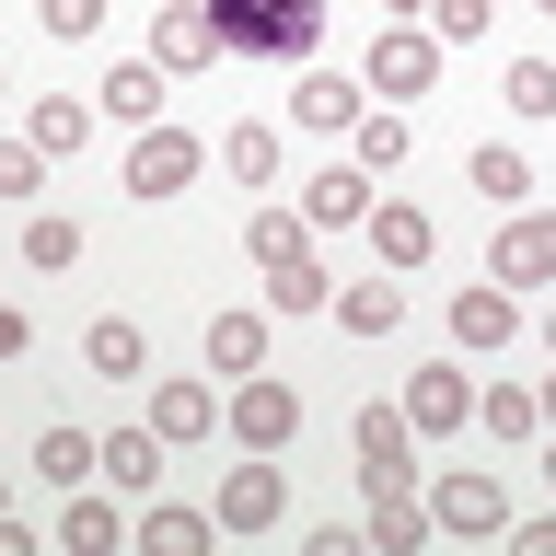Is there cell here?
Listing matches in <instances>:
<instances>
[{"mask_svg":"<svg viewBox=\"0 0 556 556\" xmlns=\"http://www.w3.org/2000/svg\"><path fill=\"white\" fill-rule=\"evenodd\" d=\"M243 255L267 267V302H278V313H325L337 278H325V255H313V220H302V208L255 198V208H243Z\"/></svg>","mask_w":556,"mask_h":556,"instance_id":"1","label":"cell"},{"mask_svg":"<svg viewBox=\"0 0 556 556\" xmlns=\"http://www.w3.org/2000/svg\"><path fill=\"white\" fill-rule=\"evenodd\" d=\"M208 24H220V59H290L302 70L325 47V0H208Z\"/></svg>","mask_w":556,"mask_h":556,"instance_id":"2","label":"cell"},{"mask_svg":"<svg viewBox=\"0 0 556 556\" xmlns=\"http://www.w3.org/2000/svg\"><path fill=\"white\" fill-rule=\"evenodd\" d=\"M208 163H220V151H208L198 128H174V116H163V128H128V163H116V186L163 208V198H186V186H198Z\"/></svg>","mask_w":556,"mask_h":556,"instance_id":"3","label":"cell"},{"mask_svg":"<svg viewBox=\"0 0 556 556\" xmlns=\"http://www.w3.org/2000/svg\"><path fill=\"white\" fill-rule=\"evenodd\" d=\"M348 452H359V498H417V429L406 406H359V429H348Z\"/></svg>","mask_w":556,"mask_h":556,"instance_id":"4","label":"cell"},{"mask_svg":"<svg viewBox=\"0 0 556 556\" xmlns=\"http://www.w3.org/2000/svg\"><path fill=\"white\" fill-rule=\"evenodd\" d=\"M220 429H232V452H290L302 441V394L278 371H243L232 394H220Z\"/></svg>","mask_w":556,"mask_h":556,"instance_id":"5","label":"cell"},{"mask_svg":"<svg viewBox=\"0 0 556 556\" xmlns=\"http://www.w3.org/2000/svg\"><path fill=\"white\" fill-rule=\"evenodd\" d=\"M417 498H429V521H441L452 545L510 533V486H498V476H464V464H452V476H417Z\"/></svg>","mask_w":556,"mask_h":556,"instance_id":"6","label":"cell"},{"mask_svg":"<svg viewBox=\"0 0 556 556\" xmlns=\"http://www.w3.org/2000/svg\"><path fill=\"white\" fill-rule=\"evenodd\" d=\"M208 510H220V533H278V521H290V464H278V452H243Z\"/></svg>","mask_w":556,"mask_h":556,"instance_id":"7","label":"cell"},{"mask_svg":"<svg viewBox=\"0 0 556 556\" xmlns=\"http://www.w3.org/2000/svg\"><path fill=\"white\" fill-rule=\"evenodd\" d=\"M486 278H498V290H556V208H498Z\"/></svg>","mask_w":556,"mask_h":556,"instance_id":"8","label":"cell"},{"mask_svg":"<svg viewBox=\"0 0 556 556\" xmlns=\"http://www.w3.org/2000/svg\"><path fill=\"white\" fill-rule=\"evenodd\" d=\"M441 59H452V47H441L429 24H382L359 81H371V104H406V93H429V81H441Z\"/></svg>","mask_w":556,"mask_h":556,"instance_id":"9","label":"cell"},{"mask_svg":"<svg viewBox=\"0 0 556 556\" xmlns=\"http://www.w3.org/2000/svg\"><path fill=\"white\" fill-rule=\"evenodd\" d=\"M359 104H371V81L302 59V81H290V128H302V139H348V128H359Z\"/></svg>","mask_w":556,"mask_h":556,"instance_id":"10","label":"cell"},{"mask_svg":"<svg viewBox=\"0 0 556 556\" xmlns=\"http://www.w3.org/2000/svg\"><path fill=\"white\" fill-rule=\"evenodd\" d=\"M220 59V24H208V0H163V24H151V70L163 81H198Z\"/></svg>","mask_w":556,"mask_h":556,"instance_id":"11","label":"cell"},{"mask_svg":"<svg viewBox=\"0 0 556 556\" xmlns=\"http://www.w3.org/2000/svg\"><path fill=\"white\" fill-rule=\"evenodd\" d=\"M371 198H382V186H371L359 163H313V174H302V198H290V208H302L313 232H348V220H371Z\"/></svg>","mask_w":556,"mask_h":556,"instance_id":"12","label":"cell"},{"mask_svg":"<svg viewBox=\"0 0 556 556\" xmlns=\"http://www.w3.org/2000/svg\"><path fill=\"white\" fill-rule=\"evenodd\" d=\"M521 337V290H498V278H464V290H452V348H510Z\"/></svg>","mask_w":556,"mask_h":556,"instance_id":"13","label":"cell"},{"mask_svg":"<svg viewBox=\"0 0 556 556\" xmlns=\"http://www.w3.org/2000/svg\"><path fill=\"white\" fill-rule=\"evenodd\" d=\"M151 429H163V452H198V441H220V394L208 382H151Z\"/></svg>","mask_w":556,"mask_h":556,"instance_id":"14","label":"cell"},{"mask_svg":"<svg viewBox=\"0 0 556 556\" xmlns=\"http://www.w3.org/2000/svg\"><path fill=\"white\" fill-rule=\"evenodd\" d=\"M371 255L382 267H429V255H441V220L417 198H371Z\"/></svg>","mask_w":556,"mask_h":556,"instance_id":"15","label":"cell"},{"mask_svg":"<svg viewBox=\"0 0 556 556\" xmlns=\"http://www.w3.org/2000/svg\"><path fill=\"white\" fill-rule=\"evenodd\" d=\"M464 417H476V371H417L406 382V429L417 441H452Z\"/></svg>","mask_w":556,"mask_h":556,"instance_id":"16","label":"cell"},{"mask_svg":"<svg viewBox=\"0 0 556 556\" xmlns=\"http://www.w3.org/2000/svg\"><path fill=\"white\" fill-rule=\"evenodd\" d=\"M208 533H220V510H186V498H139V521H128V545H151V556H208Z\"/></svg>","mask_w":556,"mask_h":556,"instance_id":"17","label":"cell"},{"mask_svg":"<svg viewBox=\"0 0 556 556\" xmlns=\"http://www.w3.org/2000/svg\"><path fill=\"white\" fill-rule=\"evenodd\" d=\"M325 313L371 348V337H394V325H406V290H394V278H337V290H325Z\"/></svg>","mask_w":556,"mask_h":556,"instance_id":"18","label":"cell"},{"mask_svg":"<svg viewBox=\"0 0 556 556\" xmlns=\"http://www.w3.org/2000/svg\"><path fill=\"white\" fill-rule=\"evenodd\" d=\"M163 93H174V81L151 59H116V70H104V93H93V116H116V128H163Z\"/></svg>","mask_w":556,"mask_h":556,"instance_id":"19","label":"cell"},{"mask_svg":"<svg viewBox=\"0 0 556 556\" xmlns=\"http://www.w3.org/2000/svg\"><path fill=\"white\" fill-rule=\"evenodd\" d=\"M59 545H70V556H116V545H128V510L104 498V476H93V486H70V510H59Z\"/></svg>","mask_w":556,"mask_h":556,"instance_id":"20","label":"cell"},{"mask_svg":"<svg viewBox=\"0 0 556 556\" xmlns=\"http://www.w3.org/2000/svg\"><path fill=\"white\" fill-rule=\"evenodd\" d=\"M104 486H116V498H151V486H163V429H151V417H139V429H104Z\"/></svg>","mask_w":556,"mask_h":556,"instance_id":"21","label":"cell"},{"mask_svg":"<svg viewBox=\"0 0 556 556\" xmlns=\"http://www.w3.org/2000/svg\"><path fill=\"white\" fill-rule=\"evenodd\" d=\"M417 128H406V104H359V128H348V163L359 174H406Z\"/></svg>","mask_w":556,"mask_h":556,"instance_id":"22","label":"cell"},{"mask_svg":"<svg viewBox=\"0 0 556 556\" xmlns=\"http://www.w3.org/2000/svg\"><path fill=\"white\" fill-rule=\"evenodd\" d=\"M35 476H47V486H93L104 476V441L70 429V417H47V429H35Z\"/></svg>","mask_w":556,"mask_h":556,"instance_id":"23","label":"cell"},{"mask_svg":"<svg viewBox=\"0 0 556 556\" xmlns=\"http://www.w3.org/2000/svg\"><path fill=\"white\" fill-rule=\"evenodd\" d=\"M464 186H476L486 208H533V163H521L510 139H476V151H464Z\"/></svg>","mask_w":556,"mask_h":556,"instance_id":"24","label":"cell"},{"mask_svg":"<svg viewBox=\"0 0 556 556\" xmlns=\"http://www.w3.org/2000/svg\"><path fill=\"white\" fill-rule=\"evenodd\" d=\"M81 371H93V382H139V371H151V337H139L128 313H93V337H81Z\"/></svg>","mask_w":556,"mask_h":556,"instance_id":"25","label":"cell"},{"mask_svg":"<svg viewBox=\"0 0 556 556\" xmlns=\"http://www.w3.org/2000/svg\"><path fill=\"white\" fill-rule=\"evenodd\" d=\"M198 348H208V371H267V313H243V302H232V313H208V337H198Z\"/></svg>","mask_w":556,"mask_h":556,"instance_id":"26","label":"cell"},{"mask_svg":"<svg viewBox=\"0 0 556 556\" xmlns=\"http://www.w3.org/2000/svg\"><path fill=\"white\" fill-rule=\"evenodd\" d=\"M476 429H486V441H545L533 382H476Z\"/></svg>","mask_w":556,"mask_h":556,"instance_id":"27","label":"cell"},{"mask_svg":"<svg viewBox=\"0 0 556 556\" xmlns=\"http://www.w3.org/2000/svg\"><path fill=\"white\" fill-rule=\"evenodd\" d=\"M220 174L255 186V198H278V128H267V116H243V128L220 139Z\"/></svg>","mask_w":556,"mask_h":556,"instance_id":"28","label":"cell"},{"mask_svg":"<svg viewBox=\"0 0 556 556\" xmlns=\"http://www.w3.org/2000/svg\"><path fill=\"white\" fill-rule=\"evenodd\" d=\"M417 545H441L429 498H371V556H417Z\"/></svg>","mask_w":556,"mask_h":556,"instance_id":"29","label":"cell"},{"mask_svg":"<svg viewBox=\"0 0 556 556\" xmlns=\"http://www.w3.org/2000/svg\"><path fill=\"white\" fill-rule=\"evenodd\" d=\"M24 139L47 151V163H59V151H81V139H93V104H81V93H47V104L24 116Z\"/></svg>","mask_w":556,"mask_h":556,"instance_id":"30","label":"cell"},{"mask_svg":"<svg viewBox=\"0 0 556 556\" xmlns=\"http://www.w3.org/2000/svg\"><path fill=\"white\" fill-rule=\"evenodd\" d=\"M498 104H510L521 128H545V116H556V59H510V70H498Z\"/></svg>","mask_w":556,"mask_h":556,"instance_id":"31","label":"cell"},{"mask_svg":"<svg viewBox=\"0 0 556 556\" xmlns=\"http://www.w3.org/2000/svg\"><path fill=\"white\" fill-rule=\"evenodd\" d=\"M35 198H47V151L12 128V139H0V208H35Z\"/></svg>","mask_w":556,"mask_h":556,"instance_id":"32","label":"cell"},{"mask_svg":"<svg viewBox=\"0 0 556 556\" xmlns=\"http://www.w3.org/2000/svg\"><path fill=\"white\" fill-rule=\"evenodd\" d=\"M24 267H81V220L35 208V220H24Z\"/></svg>","mask_w":556,"mask_h":556,"instance_id":"33","label":"cell"},{"mask_svg":"<svg viewBox=\"0 0 556 556\" xmlns=\"http://www.w3.org/2000/svg\"><path fill=\"white\" fill-rule=\"evenodd\" d=\"M417 24L441 35V47H486V24H498V0H429Z\"/></svg>","mask_w":556,"mask_h":556,"instance_id":"34","label":"cell"},{"mask_svg":"<svg viewBox=\"0 0 556 556\" xmlns=\"http://www.w3.org/2000/svg\"><path fill=\"white\" fill-rule=\"evenodd\" d=\"M35 24L59 35V47H81V35H104V0H35Z\"/></svg>","mask_w":556,"mask_h":556,"instance_id":"35","label":"cell"},{"mask_svg":"<svg viewBox=\"0 0 556 556\" xmlns=\"http://www.w3.org/2000/svg\"><path fill=\"white\" fill-rule=\"evenodd\" d=\"M24 348H35V313H12V302H0V359H24Z\"/></svg>","mask_w":556,"mask_h":556,"instance_id":"36","label":"cell"},{"mask_svg":"<svg viewBox=\"0 0 556 556\" xmlns=\"http://www.w3.org/2000/svg\"><path fill=\"white\" fill-rule=\"evenodd\" d=\"M510 545H521V556H556V510H545V521H510Z\"/></svg>","mask_w":556,"mask_h":556,"instance_id":"37","label":"cell"},{"mask_svg":"<svg viewBox=\"0 0 556 556\" xmlns=\"http://www.w3.org/2000/svg\"><path fill=\"white\" fill-rule=\"evenodd\" d=\"M371 12H382V24H417V12H429V0H371Z\"/></svg>","mask_w":556,"mask_h":556,"instance_id":"38","label":"cell"},{"mask_svg":"<svg viewBox=\"0 0 556 556\" xmlns=\"http://www.w3.org/2000/svg\"><path fill=\"white\" fill-rule=\"evenodd\" d=\"M533 406H545V429H556V371H545V382H533Z\"/></svg>","mask_w":556,"mask_h":556,"instance_id":"39","label":"cell"},{"mask_svg":"<svg viewBox=\"0 0 556 556\" xmlns=\"http://www.w3.org/2000/svg\"><path fill=\"white\" fill-rule=\"evenodd\" d=\"M545 359H556V313H545Z\"/></svg>","mask_w":556,"mask_h":556,"instance_id":"40","label":"cell"},{"mask_svg":"<svg viewBox=\"0 0 556 556\" xmlns=\"http://www.w3.org/2000/svg\"><path fill=\"white\" fill-rule=\"evenodd\" d=\"M545 476H556V429H545Z\"/></svg>","mask_w":556,"mask_h":556,"instance_id":"41","label":"cell"},{"mask_svg":"<svg viewBox=\"0 0 556 556\" xmlns=\"http://www.w3.org/2000/svg\"><path fill=\"white\" fill-rule=\"evenodd\" d=\"M533 12H545V24H556V0H533Z\"/></svg>","mask_w":556,"mask_h":556,"instance_id":"42","label":"cell"},{"mask_svg":"<svg viewBox=\"0 0 556 556\" xmlns=\"http://www.w3.org/2000/svg\"><path fill=\"white\" fill-rule=\"evenodd\" d=\"M0 93H12V70H0Z\"/></svg>","mask_w":556,"mask_h":556,"instance_id":"43","label":"cell"},{"mask_svg":"<svg viewBox=\"0 0 556 556\" xmlns=\"http://www.w3.org/2000/svg\"><path fill=\"white\" fill-rule=\"evenodd\" d=\"M0 521H12V498H0Z\"/></svg>","mask_w":556,"mask_h":556,"instance_id":"44","label":"cell"}]
</instances>
